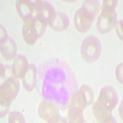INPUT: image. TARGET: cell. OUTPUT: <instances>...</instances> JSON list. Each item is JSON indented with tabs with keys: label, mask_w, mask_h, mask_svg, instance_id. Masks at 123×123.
I'll use <instances>...</instances> for the list:
<instances>
[{
	"label": "cell",
	"mask_w": 123,
	"mask_h": 123,
	"mask_svg": "<svg viewBox=\"0 0 123 123\" xmlns=\"http://www.w3.org/2000/svg\"><path fill=\"white\" fill-rule=\"evenodd\" d=\"M118 102L116 90L111 86H104L98 99L92 106V111L98 123H116L112 117V111Z\"/></svg>",
	"instance_id": "1"
},
{
	"label": "cell",
	"mask_w": 123,
	"mask_h": 123,
	"mask_svg": "<svg viewBox=\"0 0 123 123\" xmlns=\"http://www.w3.org/2000/svg\"><path fill=\"white\" fill-rule=\"evenodd\" d=\"M18 91V81L13 78H9L1 84L0 87L1 117L6 115L12 101L17 97Z\"/></svg>",
	"instance_id": "2"
},
{
	"label": "cell",
	"mask_w": 123,
	"mask_h": 123,
	"mask_svg": "<svg viewBox=\"0 0 123 123\" xmlns=\"http://www.w3.org/2000/svg\"><path fill=\"white\" fill-rule=\"evenodd\" d=\"M102 53V44L99 39L94 35H89L83 41L81 55L83 60L92 63L99 59Z\"/></svg>",
	"instance_id": "3"
},
{
	"label": "cell",
	"mask_w": 123,
	"mask_h": 123,
	"mask_svg": "<svg viewBox=\"0 0 123 123\" xmlns=\"http://www.w3.org/2000/svg\"><path fill=\"white\" fill-rule=\"evenodd\" d=\"M38 113L39 117L46 123H57L60 119L59 108L51 101L43 100L41 102Z\"/></svg>",
	"instance_id": "4"
},
{
	"label": "cell",
	"mask_w": 123,
	"mask_h": 123,
	"mask_svg": "<svg viewBox=\"0 0 123 123\" xmlns=\"http://www.w3.org/2000/svg\"><path fill=\"white\" fill-rule=\"evenodd\" d=\"M117 15L115 10L102 9L97 19V27L100 33H107L115 27Z\"/></svg>",
	"instance_id": "5"
},
{
	"label": "cell",
	"mask_w": 123,
	"mask_h": 123,
	"mask_svg": "<svg viewBox=\"0 0 123 123\" xmlns=\"http://www.w3.org/2000/svg\"><path fill=\"white\" fill-rule=\"evenodd\" d=\"M95 17L86 10L81 7L74 14V23L75 28L80 33L86 32L92 25Z\"/></svg>",
	"instance_id": "6"
},
{
	"label": "cell",
	"mask_w": 123,
	"mask_h": 123,
	"mask_svg": "<svg viewBox=\"0 0 123 123\" xmlns=\"http://www.w3.org/2000/svg\"><path fill=\"white\" fill-rule=\"evenodd\" d=\"M55 14L54 8L50 3L46 1H36L35 16L39 17L47 24H49Z\"/></svg>",
	"instance_id": "7"
},
{
	"label": "cell",
	"mask_w": 123,
	"mask_h": 123,
	"mask_svg": "<svg viewBox=\"0 0 123 123\" xmlns=\"http://www.w3.org/2000/svg\"><path fill=\"white\" fill-rule=\"evenodd\" d=\"M84 108L80 104L78 98V92L73 96L68 110V119L70 123H81L84 122L83 110Z\"/></svg>",
	"instance_id": "8"
},
{
	"label": "cell",
	"mask_w": 123,
	"mask_h": 123,
	"mask_svg": "<svg viewBox=\"0 0 123 123\" xmlns=\"http://www.w3.org/2000/svg\"><path fill=\"white\" fill-rule=\"evenodd\" d=\"M22 27V36L24 41L28 44L32 46L38 40L35 27H34L33 17H31L24 20Z\"/></svg>",
	"instance_id": "9"
},
{
	"label": "cell",
	"mask_w": 123,
	"mask_h": 123,
	"mask_svg": "<svg viewBox=\"0 0 123 123\" xmlns=\"http://www.w3.org/2000/svg\"><path fill=\"white\" fill-rule=\"evenodd\" d=\"M35 4L36 1L18 0L16 1V10L22 19L24 20L33 17V14L35 12Z\"/></svg>",
	"instance_id": "10"
},
{
	"label": "cell",
	"mask_w": 123,
	"mask_h": 123,
	"mask_svg": "<svg viewBox=\"0 0 123 123\" xmlns=\"http://www.w3.org/2000/svg\"><path fill=\"white\" fill-rule=\"evenodd\" d=\"M1 53L3 57L7 60L12 59L17 54V46L14 39L8 37L0 43Z\"/></svg>",
	"instance_id": "11"
},
{
	"label": "cell",
	"mask_w": 123,
	"mask_h": 123,
	"mask_svg": "<svg viewBox=\"0 0 123 123\" xmlns=\"http://www.w3.org/2000/svg\"><path fill=\"white\" fill-rule=\"evenodd\" d=\"M51 28L57 31H63L66 30L70 25V20L68 15L62 12H55L52 20L49 22Z\"/></svg>",
	"instance_id": "12"
},
{
	"label": "cell",
	"mask_w": 123,
	"mask_h": 123,
	"mask_svg": "<svg viewBox=\"0 0 123 123\" xmlns=\"http://www.w3.org/2000/svg\"><path fill=\"white\" fill-rule=\"evenodd\" d=\"M22 78L23 86L25 89L28 92L32 91L37 83V68L35 65L30 64L28 66Z\"/></svg>",
	"instance_id": "13"
},
{
	"label": "cell",
	"mask_w": 123,
	"mask_h": 123,
	"mask_svg": "<svg viewBox=\"0 0 123 123\" xmlns=\"http://www.w3.org/2000/svg\"><path fill=\"white\" fill-rule=\"evenodd\" d=\"M78 98L80 104L83 107L89 106L94 101V91L89 86L83 84L78 92Z\"/></svg>",
	"instance_id": "14"
},
{
	"label": "cell",
	"mask_w": 123,
	"mask_h": 123,
	"mask_svg": "<svg viewBox=\"0 0 123 123\" xmlns=\"http://www.w3.org/2000/svg\"><path fill=\"white\" fill-rule=\"evenodd\" d=\"M28 68V62L26 58L22 55H18L13 62L12 73L16 78H23Z\"/></svg>",
	"instance_id": "15"
},
{
	"label": "cell",
	"mask_w": 123,
	"mask_h": 123,
	"mask_svg": "<svg viewBox=\"0 0 123 123\" xmlns=\"http://www.w3.org/2000/svg\"><path fill=\"white\" fill-rule=\"evenodd\" d=\"M81 7L86 10L87 12L90 13L94 17H95L97 13L99 12L100 6L99 1H98L87 0V1H84Z\"/></svg>",
	"instance_id": "16"
},
{
	"label": "cell",
	"mask_w": 123,
	"mask_h": 123,
	"mask_svg": "<svg viewBox=\"0 0 123 123\" xmlns=\"http://www.w3.org/2000/svg\"><path fill=\"white\" fill-rule=\"evenodd\" d=\"M33 20L34 27H35V30H36V32L38 35V38H39L42 37L44 33L48 24L45 21H44L43 20L37 17V16H34Z\"/></svg>",
	"instance_id": "17"
},
{
	"label": "cell",
	"mask_w": 123,
	"mask_h": 123,
	"mask_svg": "<svg viewBox=\"0 0 123 123\" xmlns=\"http://www.w3.org/2000/svg\"><path fill=\"white\" fill-rule=\"evenodd\" d=\"M9 123H25V117L21 112L14 111L11 112L9 115Z\"/></svg>",
	"instance_id": "18"
},
{
	"label": "cell",
	"mask_w": 123,
	"mask_h": 123,
	"mask_svg": "<svg viewBox=\"0 0 123 123\" xmlns=\"http://www.w3.org/2000/svg\"><path fill=\"white\" fill-rule=\"evenodd\" d=\"M117 4V1L116 0H104L103 1L102 9L115 10Z\"/></svg>",
	"instance_id": "19"
},
{
	"label": "cell",
	"mask_w": 123,
	"mask_h": 123,
	"mask_svg": "<svg viewBox=\"0 0 123 123\" xmlns=\"http://www.w3.org/2000/svg\"><path fill=\"white\" fill-rule=\"evenodd\" d=\"M123 63H121L117 66V67L116 68V71H115V74H116V78H117V81H119V83L123 84Z\"/></svg>",
	"instance_id": "20"
},
{
	"label": "cell",
	"mask_w": 123,
	"mask_h": 123,
	"mask_svg": "<svg viewBox=\"0 0 123 123\" xmlns=\"http://www.w3.org/2000/svg\"><path fill=\"white\" fill-rule=\"evenodd\" d=\"M116 32L119 39L123 41V20H119L116 24Z\"/></svg>",
	"instance_id": "21"
},
{
	"label": "cell",
	"mask_w": 123,
	"mask_h": 123,
	"mask_svg": "<svg viewBox=\"0 0 123 123\" xmlns=\"http://www.w3.org/2000/svg\"><path fill=\"white\" fill-rule=\"evenodd\" d=\"M7 38H8V35H7V31L4 27L1 25V28H0V41H4V39H7Z\"/></svg>",
	"instance_id": "22"
},
{
	"label": "cell",
	"mask_w": 123,
	"mask_h": 123,
	"mask_svg": "<svg viewBox=\"0 0 123 123\" xmlns=\"http://www.w3.org/2000/svg\"><path fill=\"white\" fill-rule=\"evenodd\" d=\"M5 72H6L5 68L1 64V78H3L5 76Z\"/></svg>",
	"instance_id": "23"
}]
</instances>
